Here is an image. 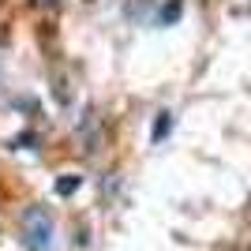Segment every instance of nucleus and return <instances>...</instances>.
<instances>
[{
	"instance_id": "f257e3e1",
	"label": "nucleus",
	"mask_w": 251,
	"mask_h": 251,
	"mask_svg": "<svg viewBox=\"0 0 251 251\" xmlns=\"http://www.w3.org/2000/svg\"><path fill=\"white\" fill-rule=\"evenodd\" d=\"M23 240H26L30 251H49V244H52V218L42 206H30L26 214H23Z\"/></svg>"
},
{
	"instance_id": "f03ea898",
	"label": "nucleus",
	"mask_w": 251,
	"mask_h": 251,
	"mask_svg": "<svg viewBox=\"0 0 251 251\" xmlns=\"http://www.w3.org/2000/svg\"><path fill=\"white\" fill-rule=\"evenodd\" d=\"M79 184H83V180H79V176H60V180H56V184H52V191L68 199V195H75V191H79Z\"/></svg>"
},
{
	"instance_id": "7ed1b4c3",
	"label": "nucleus",
	"mask_w": 251,
	"mask_h": 251,
	"mask_svg": "<svg viewBox=\"0 0 251 251\" xmlns=\"http://www.w3.org/2000/svg\"><path fill=\"white\" fill-rule=\"evenodd\" d=\"M169 127H173V116L161 113V116H157V124H154V143H161V139L169 135Z\"/></svg>"
},
{
	"instance_id": "20e7f679",
	"label": "nucleus",
	"mask_w": 251,
	"mask_h": 251,
	"mask_svg": "<svg viewBox=\"0 0 251 251\" xmlns=\"http://www.w3.org/2000/svg\"><path fill=\"white\" fill-rule=\"evenodd\" d=\"M176 19H180V0H169L161 8V23H176Z\"/></svg>"
}]
</instances>
